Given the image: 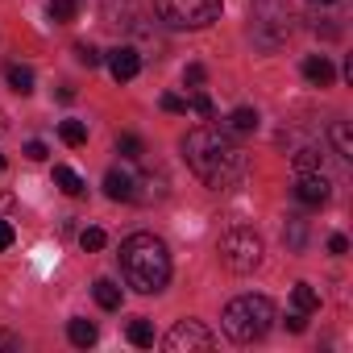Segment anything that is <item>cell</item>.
I'll return each instance as SVG.
<instances>
[{
	"label": "cell",
	"mask_w": 353,
	"mask_h": 353,
	"mask_svg": "<svg viewBox=\"0 0 353 353\" xmlns=\"http://www.w3.org/2000/svg\"><path fill=\"white\" fill-rule=\"evenodd\" d=\"M320 158H324V154H320L316 145H303V150L295 154V170H320Z\"/></svg>",
	"instance_id": "obj_22"
},
{
	"label": "cell",
	"mask_w": 353,
	"mask_h": 353,
	"mask_svg": "<svg viewBox=\"0 0 353 353\" xmlns=\"http://www.w3.org/2000/svg\"><path fill=\"white\" fill-rule=\"evenodd\" d=\"M75 59H79L83 67H100V63H104V54H100L96 46H88V42H79V46H75Z\"/></svg>",
	"instance_id": "obj_24"
},
{
	"label": "cell",
	"mask_w": 353,
	"mask_h": 353,
	"mask_svg": "<svg viewBox=\"0 0 353 353\" xmlns=\"http://www.w3.org/2000/svg\"><path fill=\"white\" fill-rule=\"evenodd\" d=\"M170 30H204L221 17V0H154Z\"/></svg>",
	"instance_id": "obj_4"
},
{
	"label": "cell",
	"mask_w": 353,
	"mask_h": 353,
	"mask_svg": "<svg viewBox=\"0 0 353 353\" xmlns=\"http://www.w3.org/2000/svg\"><path fill=\"white\" fill-rule=\"evenodd\" d=\"M129 341H133L137 349H150V345H154V328H150V320H141V316L129 320Z\"/></svg>",
	"instance_id": "obj_20"
},
{
	"label": "cell",
	"mask_w": 353,
	"mask_h": 353,
	"mask_svg": "<svg viewBox=\"0 0 353 353\" xmlns=\"http://www.w3.org/2000/svg\"><path fill=\"white\" fill-rule=\"evenodd\" d=\"M5 79H9V88H13L17 96H30V92H34V71L21 67V63H13V67L5 71Z\"/></svg>",
	"instance_id": "obj_14"
},
{
	"label": "cell",
	"mask_w": 353,
	"mask_h": 353,
	"mask_svg": "<svg viewBox=\"0 0 353 353\" xmlns=\"http://www.w3.org/2000/svg\"><path fill=\"white\" fill-rule=\"evenodd\" d=\"M291 303H295V312H316L320 307V295L312 291V283H295V291H291Z\"/></svg>",
	"instance_id": "obj_16"
},
{
	"label": "cell",
	"mask_w": 353,
	"mask_h": 353,
	"mask_svg": "<svg viewBox=\"0 0 353 353\" xmlns=\"http://www.w3.org/2000/svg\"><path fill=\"white\" fill-rule=\"evenodd\" d=\"M216 254H221V262H225L229 270L250 274V270L262 262V237H258L254 229H229V233L221 237Z\"/></svg>",
	"instance_id": "obj_5"
},
{
	"label": "cell",
	"mask_w": 353,
	"mask_h": 353,
	"mask_svg": "<svg viewBox=\"0 0 353 353\" xmlns=\"http://www.w3.org/2000/svg\"><path fill=\"white\" fill-rule=\"evenodd\" d=\"M104 241H108V237H104V229H96V225L79 233V245H83L88 254H96V250H104Z\"/></svg>",
	"instance_id": "obj_23"
},
{
	"label": "cell",
	"mask_w": 353,
	"mask_h": 353,
	"mask_svg": "<svg viewBox=\"0 0 353 353\" xmlns=\"http://www.w3.org/2000/svg\"><path fill=\"white\" fill-rule=\"evenodd\" d=\"M0 349H5V353H13V349H21V341H17L13 332H5V328H0Z\"/></svg>",
	"instance_id": "obj_30"
},
{
	"label": "cell",
	"mask_w": 353,
	"mask_h": 353,
	"mask_svg": "<svg viewBox=\"0 0 353 353\" xmlns=\"http://www.w3.org/2000/svg\"><path fill=\"white\" fill-rule=\"evenodd\" d=\"M0 170H5V154H0Z\"/></svg>",
	"instance_id": "obj_34"
},
{
	"label": "cell",
	"mask_w": 353,
	"mask_h": 353,
	"mask_svg": "<svg viewBox=\"0 0 353 353\" xmlns=\"http://www.w3.org/2000/svg\"><path fill=\"white\" fill-rule=\"evenodd\" d=\"M188 108H192V112H200V117H204V121H212V96H208V92H196V96H192V104H188Z\"/></svg>",
	"instance_id": "obj_25"
},
{
	"label": "cell",
	"mask_w": 353,
	"mask_h": 353,
	"mask_svg": "<svg viewBox=\"0 0 353 353\" xmlns=\"http://www.w3.org/2000/svg\"><path fill=\"white\" fill-rule=\"evenodd\" d=\"M121 270L129 279L133 291L141 295H158L170 279V254L162 245V237L154 233H133L121 241Z\"/></svg>",
	"instance_id": "obj_2"
},
{
	"label": "cell",
	"mask_w": 353,
	"mask_h": 353,
	"mask_svg": "<svg viewBox=\"0 0 353 353\" xmlns=\"http://www.w3.org/2000/svg\"><path fill=\"white\" fill-rule=\"evenodd\" d=\"M170 353H192V349H212L216 345V336L200 324V320H179L170 332H166V341H162Z\"/></svg>",
	"instance_id": "obj_6"
},
{
	"label": "cell",
	"mask_w": 353,
	"mask_h": 353,
	"mask_svg": "<svg viewBox=\"0 0 353 353\" xmlns=\"http://www.w3.org/2000/svg\"><path fill=\"white\" fill-rule=\"evenodd\" d=\"M117 154H121L125 162H137V158L145 154V141H141L137 133H121V137H117Z\"/></svg>",
	"instance_id": "obj_18"
},
{
	"label": "cell",
	"mask_w": 353,
	"mask_h": 353,
	"mask_svg": "<svg viewBox=\"0 0 353 353\" xmlns=\"http://www.w3.org/2000/svg\"><path fill=\"white\" fill-rule=\"evenodd\" d=\"M183 158L188 166L200 174V179L208 188H229L237 183L241 174H245V154L241 145L229 137V129H216V125H200L183 137Z\"/></svg>",
	"instance_id": "obj_1"
},
{
	"label": "cell",
	"mask_w": 353,
	"mask_h": 353,
	"mask_svg": "<svg viewBox=\"0 0 353 353\" xmlns=\"http://www.w3.org/2000/svg\"><path fill=\"white\" fill-rule=\"evenodd\" d=\"M328 250H332V254H349V241H345L341 233H332V237H328Z\"/></svg>",
	"instance_id": "obj_31"
},
{
	"label": "cell",
	"mask_w": 353,
	"mask_h": 353,
	"mask_svg": "<svg viewBox=\"0 0 353 353\" xmlns=\"http://www.w3.org/2000/svg\"><path fill=\"white\" fill-rule=\"evenodd\" d=\"M46 154H50V150H46V141H30V145H26V158H34V162H42Z\"/></svg>",
	"instance_id": "obj_28"
},
{
	"label": "cell",
	"mask_w": 353,
	"mask_h": 353,
	"mask_svg": "<svg viewBox=\"0 0 353 353\" xmlns=\"http://www.w3.org/2000/svg\"><path fill=\"white\" fill-rule=\"evenodd\" d=\"M92 295H96V303H100L104 312H117V307H121V287H117L112 279H96Z\"/></svg>",
	"instance_id": "obj_11"
},
{
	"label": "cell",
	"mask_w": 353,
	"mask_h": 353,
	"mask_svg": "<svg viewBox=\"0 0 353 353\" xmlns=\"http://www.w3.org/2000/svg\"><path fill=\"white\" fill-rule=\"evenodd\" d=\"M303 75H307V83H316V88H332V63L324 59V54H307L303 59Z\"/></svg>",
	"instance_id": "obj_10"
},
{
	"label": "cell",
	"mask_w": 353,
	"mask_h": 353,
	"mask_svg": "<svg viewBox=\"0 0 353 353\" xmlns=\"http://www.w3.org/2000/svg\"><path fill=\"white\" fill-rule=\"evenodd\" d=\"M104 196L108 200H121V204H129V200H137V183H133V174H125V170H108L104 174Z\"/></svg>",
	"instance_id": "obj_9"
},
{
	"label": "cell",
	"mask_w": 353,
	"mask_h": 353,
	"mask_svg": "<svg viewBox=\"0 0 353 353\" xmlns=\"http://www.w3.org/2000/svg\"><path fill=\"white\" fill-rule=\"evenodd\" d=\"M287 328H291V332H303V312H295V316L287 320Z\"/></svg>",
	"instance_id": "obj_32"
},
{
	"label": "cell",
	"mask_w": 353,
	"mask_h": 353,
	"mask_svg": "<svg viewBox=\"0 0 353 353\" xmlns=\"http://www.w3.org/2000/svg\"><path fill=\"white\" fill-rule=\"evenodd\" d=\"M104 63H108V71H112L117 83H129V79L141 71V54H137L133 46H117V50H108Z\"/></svg>",
	"instance_id": "obj_8"
},
{
	"label": "cell",
	"mask_w": 353,
	"mask_h": 353,
	"mask_svg": "<svg viewBox=\"0 0 353 353\" xmlns=\"http://www.w3.org/2000/svg\"><path fill=\"white\" fill-rule=\"evenodd\" d=\"M225 129H229V133H241V137H245V133H254V129H258V112H254V108H233V112H229V125H225Z\"/></svg>",
	"instance_id": "obj_15"
},
{
	"label": "cell",
	"mask_w": 353,
	"mask_h": 353,
	"mask_svg": "<svg viewBox=\"0 0 353 353\" xmlns=\"http://www.w3.org/2000/svg\"><path fill=\"white\" fill-rule=\"evenodd\" d=\"M162 108H166V112H188V100L174 96V92H166V96H162Z\"/></svg>",
	"instance_id": "obj_26"
},
{
	"label": "cell",
	"mask_w": 353,
	"mask_h": 353,
	"mask_svg": "<svg viewBox=\"0 0 353 353\" xmlns=\"http://www.w3.org/2000/svg\"><path fill=\"white\" fill-rule=\"evenodd\" d=\"M67 336H71V345L88 349V345H96V336H100V332H96V324H92V320H79V316H75V320L67 324Z\"/></svg>",
	"instance_id": "obj_12"
},
{
	"label": "cell",
	"mask_w": 353,
	"mask_h": 353,
	"mask_svg": "<svg viewBox=\"0 0 353 353\" xmlns=\"http://www.w3.org/2000/svg\"><path fill=\"white\" fill-rule=\"evenodd\" d=\"M312 5H332V0H312Z\"/></svg>",
	"instance_id": "obj_33"
},
{
	"label": "cell",
	"mask_w": 353,
	"mask_h": 353,
	"mask_svg": "<svg viewBox=\"0 0 353 353\" xmlns=\"http://www.w3.org/2000/svg\"><path fill=\"white\" fill-rule=\"evenodd\" d=\"M183 83H188V88H200V83H204V67H200V63H192V67L183 71Z\"/></svg>",
	"instance_id": "obj_27"
},
{
	"label": "cell",
	"mask_w": 353,
	"mask_h": 353,
	"mask_svg": "<svg viewBox=\"0 0 353 353\" xmlns=\"http://www.w3.org/2000/svg\"><path fill=\"white\" fill-rule=\"evenodd\" d=\"M54 183H59L67 196H83V179H79V174H75L71 166H63V162L54 166Z\"/></svg>",
	"instance_id": "obj_17"
},
{
	"label": "cell",
	"mask_w": 353,
	"mask_h": 353,
	"mask_svg": "<svg viewBox=\"0 0 353 353\" xmlns=\"http://www.w3.org/2000/svg\"><path fill=\"white\" fill-rule=\"evenodd\" d=\"M328 137H332V145H336L341 158H353V137H349V125H345V121H336V125L328 129Z\"/></svg>",
	"instance_id": "obj_19"
},
{
	"label": "cell",
	"mask_w": 353,
	"mask_h": 353,
	"mask_svg": "<svg viewBox=\"0 0 353 353\" xmlns=\"http://www.w3.org/2000/svg\"><path fill=\"white\" fill-rule=\"evenodd\" d=\"M59 137H63L67 145H83V141H88V125H83V121H63V125H59Z\"/></svg>",
	"instance_id": "obj_21"
},
{
	"label": "cell",
	"mask_w": 353,
	"mask_h": 353,
	"mask_svg": "<svg viewBox=\"0 0 353 353\" xmlns=\"http://www.w3.org/2000/svg\"><path fill=\"white\" fill-rule=\"evenodd\" d=\"M46 13H50V21H54V26H71V21L79 17V0H50Z\"/></svg>",
	"instance_id": "obj_13"
},
{
	"label": "cell",
	"mask_w": 353,
	"mask_h": 353,
	"mask_svg": "<svg viewBox=\"0 0 353 353\" xmlns=\"http://www.w3.org/2000/svg\"><path fill=\"white\" fill-rule=\"evenodd\" d=\"M9 245H13V225H9V221H0V254H5Z\"/></svg>",
	"instance_id": "obj_29"
},
{
	"label": "cell",
	"mask_w": 353,
	"mask_h": 353,
	"mask_svg": "<svg viewBox=\"0 0 353 353\" xmlns=\"http://www.w3.org/2000/svg\"><path fill=\"white\" fill-rule=\"evenodd\" d=\"M295 200L299 204H307V208H320V204H328V196H332V188H328V179L320 170H299V179H295Z\"/></svg>",
	"instance_id": "obj_7"
},
{
	"label": "cell",
	"mask_w": 353,
	"mask_h": 353,
	"mask_svg": "<svg viewBox=\"0 0 353 353\" xmlns=\"http://www.w3.org/2000/svg\"><path fill=\"white\" fill-rule=\"evenodd\" d=\"M274 324V303L266 295H237L229 307H225V332L237 341V345H250V341H262Z\"/></svg>",
	"instance_id": "obj_3"
}]
</instances>
